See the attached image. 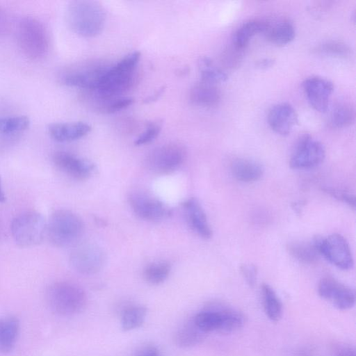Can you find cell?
I'll return each instance as SVG.
<instances>
[{
  "mask_svg": "<svg viewBox=\"0 0 356 356\" xmlns=\"http://www.w3.org/2000/svg\"><path fill=\"white\" fill-rule=\"evenodd\" d=\"M140 53L133 51L109 66L97 87L92 90L106 97H119L135 84Z\"/></svg>",
  "mask_w": 356,
  "mask_h": 356,
  "instance_id": "cell-1",
  "label": "cell"
},
{
  "mask_svg": "<svg viewBox=\"0 0 356 356\" xmlns=\"http://www.w3.org/2000/svg\"><path fill=\"white\" fill-rule=\"evenodd\" d=\"M231 170L234 177L243 182L255 181L261 178L264 172L263 168L259 163L241 158L232 161Z\"/></svg>",
  "mask_w": 356,
  "mask_h": 356,
  "instance_id": "cell-23",
  "label": "cell"
},
{
  "mask_svg": "<svg viewBox=\"0 0 356 356\" xmlns=\"http://www.w3.org/2000/svg\"><path fill=\"white\" fill-rule=\"evenodd\" d=\"M183 208L187 222L193 232L203 238H210L212 230L198 200L193 197L188 199L184 202Z\"/></svg>",
  "mask_w": 356,
  "mask_h": 356,
  "instance_id": "cell-17",
  "label": "cell"
},
{
  "mask_svg": "<svg viewBox=\"0 0 356 356\" xmlns=\"http://www.w3.org/2000/svg\"><path fill=\"white\" fill-rule=\"evenodd\" d=\"M67 22L76 34L91 38L98 35L105 23V11L94 1L81 0L70 3L67 8Z\"/></svg>",
  "mask_w": 356,
  "mask_h": 356,
  "instance_id": "cell-2",
  "label": "cell"
},
{
  "mask_svg": "<svg viewBox=\"0 0 356 356\" xmlns=\"http://www.w3.org/2000/svg\"><path fill=\"white\" fill-rule=\"evenodd\" d=\"M0 233H1V228H0Z\"/></svg>",
  "mask_w": 356,
  "mask_h": 356,
  "instance_id": "cell-45",
  "label": "cell"
},
{
  "mask_svg": "<svg viewBox=\"0 0 356 356\" xmlns=\"http://www.w3.org/2000/svg\"><path fill=\"white\" fill-rule=\"evenodd\" d=\"M202 81L217 84L227 79V74L215 67L212 60L208 57H202L200 60Z\"/></svg>",
  "mask_w": 356,
  "mask_h": 356,
  "instance_id": "cell-31",
  "label": "cell"
},
{
  "mask_svg": "<svg viewBox=\"0 0 356 356\" xmlns=\"http://www.w3.org/2000/svg\"><path fill=\"white\" fill-rule=\"evenodd\" d=\"M323 144L309 134L301 136L292 150L289 165L293 169H309L321 164L325 159Z\"/></svg>",
  "mask_w": 356,
  "mask_h": 356,
  "instance_id": "cell-8",
  "label": "cell"
},
{
  "mask_svg": "<svg viewBox=\"0 0 356 356\" xmlns=\"http://www.w3.org/2000/svg\"><path fill=\"white\" fill-rule=\"evenodd\" d=\"M170 272V266L165 261L154 262L149 264L144 270L145 280L152 284L163 282Z\"/></svg>",
  "mask_w": 356,
  "mask_h": 356,
  "instance_id": "cell-32",
  "label": "cell"
},
{
  "mask_svg": "<svg viewBox=\"0 0 356 356\" xmlns=\"http://www.w3.org/2000/svg\"><path fill=\"white\" fill-rule=\"evenodd\" d=\"M266 27V20L251 19L243 23L235 31L232 43L244 49L253 36L264 33Z\"/></svg>",
  "mask_w": 356,
  "mask_h": 356,
  "instance_id": "cell-22",
  "label": "cell"
},
{
  "mask_svg": "<svg viewBox=\"0 0 356 356\" xmlns=\"http://www.w3.org/2000/svg\"><path fill=\"white\" fill-rule=\"evenodd\" d=\"M264 34L272 43L284 45L293 40L296 30L293 24L288 19H280L273 22L266 20Z\"/></svg>",
  "mask_w": 356,
  "mask_h": 356,
  "instance_id": "cell-20",
  "label": "cell"
},
{
  "mask_svg": "<svg viewBox=\"0 0 356 356\" xmlns=\"http://www.w3.org/2000/svg\"><path fill=\"white\" fill-rule=\"evenodd\" d=\"M318 292L323 299L331 301L340 310H348L355 302L354 290L332 277H325L321 280Z\"/></svg>",
  "mask_w": 356,
  "mask_h": 356,
  "instance_id": "cell-13",
  "label": "cell"
},
{
  "mask_svg": "<svg viewBox=\"0 0 356 356\" xmlns=\"http://www.w3.org/2000/svg\"><path fill=\"white\" fill-rule=\"evenodd\" d=\"M318 51L333 56L346 58L351 53L350 47L345 42L339 40H329L321 44Z\"/></svg>",
  "mask_w": 356,
  "mask_h": 356,
  "instance_id": "cell-34",
  "label": "cell"
},
{
  "mask_svg": "<svg viewBox=\"0 0 356 356\" xmlns=\"http://www.w3.org/2000/svg\"><path fill=\"white\" fill-rule=\"evenodd\" d=\"M164 90L165 87L163 86L162 88H159L157 91H156L153 95L147 97L144 102L145 103H149L151 102L156 100L159 97V96H161L163 94Z\"/></svg>",
  "mask_w": 356,
  "mask_h": 356,
  "instance_id": "cell-43",
  "label": "cell"
},
{
  "mask_svg": "<svg viewBox=\"0 0 356 356\" xmlns=\"http://www.w3.org/2000/svg\"><path fill=\"white\" fill-rule=\"evenodd\" d=\"M9 29V22L6 13L0 7V35L5 34Z\"/></svg>",
  "mask_w": 356,
  "mask_h": 356,
  "instance_id": "cell-41",
  "label": "cell"
},
{
  "mask_svg": "<svg viewBox=\"0 0 356 356\" xmlns=\"http://www.w3.org/2000/svg\"><path fill=\"white\" fill-rule=\"evenodd\" d=\"M209 309L202 311L193 318L194 322L202 331L206 333L220 330L221 326V316L218 308V304H211Z\"/></svg>",
  "mask_w": 356,
  "mask_h": 356,
  "instance_id": "cell-28",
  "label": "cell"
},
{
  "mask_svg": "<svg viewBox=\"0 0 356 356\" xmlns=\"http://www.w3.org/2000/svg\"><path fill=\"white\" fill-rule=\"evenodd\" d=\"M241 271L248 284L253 287L257 282V268L253 264H244L241 266Z\"/></svg>",
  "mask_w": 356,
  "mask_h": 356,
  "instance_id": "cell-37",
  "label": "cell"
},
{
  "mask_svg": "<svg viewBox=\"0 0 356 356\" xmlns=\"http://www.w3.org/2000/svg\"><path fill=\"white\" fill-rule=\"evenodd\" d=\"M261 295L264 310L272 321H278L283 313L282 304L274 289L267 284L261 286Z\"/></svg>",
  "mask_w": 356,
  "mask_h": 356,
  "instance_id": "cell-27",
  "label": "cell"
},
{
  "mask_svg": "<svg viewBox=\"0 0 356 356\" xmlns=\"http://www.w3.org/2000/svg\"><path fill=\"white\" fill-rule=\"evenodd\" d=\"M302 88L310 105L316 111H327L334 90V85L330 81L323 77L311 76L305 79Z\"/></svg>",
  "mask_w": 356,
  "mask_h": 356,
  "instance_id": "cell-14",
  "label": "cell"
},
{
  "mask_svg": "<svg viewBox=\"0 0 356 356\" xmlns=\"http://www.w3.org/2000/svg\"><path fill=\"white\" fill-rule=\"evenodd\" d=\"M218 308L221 316V326L220 332L230 333L241 328L245 323V316L238 310L218 304Z\"/></svg>",
  "mask_w": 356,
  "mask_h": 356,
  "instance_id": "cell-26",
  "label": "cell"
},
{
  "mask_svg": "<svg viewBox=\"0 0 356 356\" xmlns=\"http://www.w3.org/2000/svg\"><path fill=\"white\" fill-rule=\"evenodd\" d=\"M243 50L231 43L222 52V63L228 68H234L240 65L242 60Z\"/></svg>",
  "mask_w": 356,
  "mask_h": 356,
  "instance_id": "cell-35",
  "label": "cell"
},
{
  "mask_svg": "<svg viewBox=\"0 0 356 356\" xmlns=\"http://www.w3.org/2000/svg\"><path fill=\"white\" fill-rule=\"evenodd\" d=\"M186 157L185 147L177 143H170L156 147L146 157L147 168L156 174H169L177 170Z\"/></svg>",
  "mask_w": 356,
  "mask_h": 356,
  "instance_id": "cell-7",
  "label": "cell"
},
{
  "mask_svg": "<svg viewBox=\"0 0 356 356\" xmlns=\"http://www.w3.org/2000/svg\"><path fill=\"white\" fill-rule=\"evenodd\" d=\"M46 300L50 309L63 316L80 313L86 307L87 296L78 285L69 282H57L46 291Z\"/></svg>",
  "mask_w": 356,
  "mask_h": 356,
  "instance_id": "cell-3",
  "label": "cell"
},
{
  "mask_svg": "<svg viewBox=\"0 0 356 356\" xmlns=\"http://www.w3.org/2000/svg\"><path fill=\"white\" fill-rule=\"evenodd\" d=\"M161 129L160 123L149 122L145 130L135 140V145L140 146L151 143L159 136Z\"/></svg>",
  "mask_w": 356,
  "mask_h": 356,
  "instance_id": "cell-36",
  "label": "cell"
},
{
  "mask_svg": "<svg viewBox=\"0 0 356 356\" xmlns=\"http://www.w3.org/2000/svg\"><path fill=\"white\" fill-rule=\"evenodd\" d=\"M321 238H314L310 241L295 242L289 246L290 253L298 260L304 263H313L318 257Z\"/></svg>",
  "mask_w": 356,
  "mask_h": 356,
  "instance_id": "cell-25",
  "label": "cell"
},
{
  "mask_svg": "<svg viewBox=\"0 0 356 356\" xmlns=\"http://www.w3.org/2000/svg\"><path fill=\"white\" fill-rule=\"evenodd\" d=\"M6 200V196L2 189L1 179L0 177V203L4 202Z\"/></svg>",
  "mask_w": 356,
  "mask_h": 356,
  "instance_id": "cell-44",
  "label": "cell"
},
{
  "mask_svg": "<svg viewBox=\"0 0 356 356\" xmlns=\"http://www.w3.org/2000/svg\"><path fill=\"white\" fill-rule=\"evenodd\" d=\"M53 161L63 173L77 180L87 179L94 170L93 164L89 161L64 151L55 152Z\"/></svg>",
  "mask_w": 356,
  "mask_h": 356,
  "instance_id": "cell-15",
  "label": "cell"
},
{
  "mask_svg": "<svg viewBox=\"0 0 356 356\" xmlns=\"http://www.w3.org/2000/svg\"><path fill=\"white\" fill-rule=\"evenodd\" d=\"M274 60L270 58H262L258 60L256 65L261 69H266L271 67L274 63Z\"/></svg>",
  "mask_w": 356,
  "mask_h": 356,
  "instance_id": "cell-42",
  "label": "cell"
},
{
  "mask_svg": "<svg viewBox=\"0 0 356 356\" xmlns=\"http://www.w3.org/2000/svg\"><path fill=\"white\" fill-rule=\"evenodd\" d=\"M326 191L330 193L335 198H337L343 202L348 204L352 208H355V195L346 193L345 191H341L333 188H327Z\"/></svg>",
  "mask_w": 356,
  "mask_h": 356,
  "instance_id": "cell-38",
  "label": "cell"
},
{
  "mask_svg": "<svg viewBox=\"0 0 356 356\" xmlns=\"http://www.w3.org/2000/svg\"><path fill=\"white\" fill-rule=\"evenodd\" d=\"M17 37L20 49L28 58L39 60L47 54L49 47L48 33L38 19L31 16L22 18Z\"/></svg>",
  "mask_w": 356,
  "mask_h": 356,
  "instance_id": "cell-4",
  "label": "cell"
},
{
  "mask_svg": "<svg viewBox=\"0 0 356 356\" xmlns=\"http://www.w3.org/2000/svg\"><path fill=\"white\" fill-rule=\"evenodd\" d=\"M334 356H356V353L355 348L345 345L337 348Z\"/></svg>",
  "mask_w": 356,
  "mask_h": 356,
  "instance_id": "cell-40",
  "label": "cell"
},
{
  "mask_svg": "<svg viewBox=\"0 0 356 356\" xmlns=\"http://www.w3.org/2000/svg\"><path fill=\"white\" fill-rule=\"evenodd\" d=\"M19 331V321L13 316L0 318V353L11 352L16 343Z\"/></svg>",
  "mask_w": 356,
  "mask_h": 356,
  "instance_id": "cell-21",
  "label": "cell"
},
{
  "mask_svg": "<svg viewBox=\"0 0 356 356\" xmlns=\"http://www.w3.org/2000/svg\"><path fill=\"white\" fill-rule=\"evenodd\" d=\"M90 130L91 127L83 122L53 123L48 127L49 135L58 142L78 140L87 135Z\"/></svg>",
  "mask_w": 356,
  "mask_h": 356,
  "instance_id": "cell-18",
  "label": "cell"
},
{
  "mask_svg": "<svg viewBox=\"0 0 356 356\" xmlns=\"http://www.w3.org/2000/svg\"><path fill=\"white\" fill-rule=\"evenodd\" d=\"M110 65L90 63L67 72L63 80L65 85L86 90L95 89Z\"/></svg>",
  "mask_w": 356,
  "mask_h": 356,
  "instance_id": "cell-11",
  "label": "cell"
},
{
  "mask_svg": "<svg viewBox=\"0 0 356 356\" xmlns=\"http://www.w3.org/2000/svg\"><path fill=\"white\" fill-rule=\"evenodd\" d=\"M105 254L97 245L83 243L74 248L70 261L73 268L83 275L99 272L105 264Z\"/></svg>",
  "mask_w": 356,
  "mask_h": 356,
  "instance_id": "cell-9",
  "label": "cell"
},
{
  "mask_svg": "<svg viewBox=\"0 0 356 356\" xmlns=\"http://www.w3.org/2000/svg\"><path fill=\"white\" fill-rule=\"evenodd\" d=\"M355 119V107L348 102L337 104L330 115V123L337 128H344L352 124Z\"/></svg>",
  "mask_w": 356,
  "mask_h": 356,
  "instance_id": "cell-29",
  "label": "cell"
},
{
  "mask_svg": "<svg viewBox=\"0 0 356 356\" xmlns=\"http://www.w3.org/2000/svg\"><path fill=\"white\" fill-rule=\"evenodd\" d=\"M10 230L17 245L35 246L40 244L47 235V221L37 211H26L13 218Z\"/></svg>",
  "mask_w": 356,
  "mask_h": 356,
  "instance_id": "cell-6",
  "label": "cell"
},
{
  "mask_svg": "<svg viewBox=\"0 0 356 356\" xmlns=\"http://www.w3.org/2000/svg\"><path fill=\"white\" fill-rule=\"evenodd\" d=\"M267 118L270 128L282 136L289 134L298 120L295 108L286 102L272 106L268 111Z\"/></svg>",
  "mask_w": 356,
  "mask_h": 356,
  "instance_id": "cell-16",
  "label": "cell"
},
{
  "mask_svg": "<svg viewBox=\"0 0 356 356\" xmlns=\"http://www.w3.org/2000/svg\"><path fill=\"white\" fill-rule=\"evenodd\" d=\"M30 125V119L25 115L0 118V132L13 134L26 129Z\"/></svg>",
  "mask_w": 356,
  "mask_h": 356,
  "instance_id": "cell-33",
  "label": "cell"
},
{
  "mask_svg": "<svg viewBox=\"0 0 356 356\" xmlns=\"http://www.w3.org/2000/svg\"><path fill=\"white\" fill-rule=\"evenodd\" d=\"M84 224L81 218L67 209L54 211L47 222V236L55 246L65 247L73 244L81 236Z\"/></svg>",
  "mask_w": 356,
  "mask_h": 356,
  "instance_id": "cell-5",
  "label": "cell"
},
{
  "mask_svg": "<svg viewBox=\"0 0 356 356\" xmlns=\"http://www.w3.org/2000/svg\"><path fill=\"white\" fill-rule=\"evenodd\" d=\"M320 254L330 263L342 270L353 266V257L346 239L339 234H332L321 238L319 244Z\"/></svg>",
  "mask_w": 356,
  "mask_h": 356,
  "instance_id": "cell-10",
  "label": "cell"
},
{
  "mask_svg": "<svg viewBox=\"0 0 356 356\" xmlns=\"http://www.w3.org/2000/svg\"><path fill=\"white\" fill-rule=\"evenodd\" d=\"M191 102L202 107H211L218 104L221 94L216 84L200 81L195 83L190 90Z\"/></svg>",
  "mask_w": 356,
  "mask_h": 356,
  "instance_id": "cell-19",
  "label": "cell"
},
{
  "mask_svg": "<svg viewBox=\"0 0 356 356\" xmlns=\"http://www.w3.org/2000/svg\"><path fill=\"white\" fill-rule=\"evenodd\" d=\"M206 334L197 327L193 318L186 322L177 330L175 341L181 348H188L201 343L206 337Z\"/></svg>",
  "mask_w": 356,
  "mask_h": 356,
  "instance_id": "cell-24",
  "label": "cell"
},
{
  "mask_svg": "<svg viewBox=\"0 0 356 356\" xmlns=\"http://www.w3.org/2000/svg\"><path fill=\"white\" fill-rule=\"evenodd\" d=\"M129 203L136 216L145 220L158 221L170 214L169 209L162 202L142 191L130 193Z\"/></svg>",
  "mask_w": 356,
  "mask_h": 356,
  "instance_id": "cell-12",
  "label": "cell"
},
{
  "mask_svg": "<svg viewBox=\"0 0 356 356\" xmlns=\"http://www.w3.org/2000/svg\"><path fill=\"white\" fill-rule=\"evenodd\" d=\"M147 309L143 306H132L127 308L121 318L122 328L130 331L140 327L145 322Z\"/></svg>",
  "mask_w": 356,
  "mask_h": 356,
  "instance_id": "cell-30",
  "label": "cell"
},
{
  "mask_svg": "<svg viewBox=\"0 0 356 356\" xmlns=\"http://www.w3.org/2000/svg\"><path fill=\"white\" fill-rule=\"evenodd\" d=\"M134 356H161L160 352L154 346L148 345L140 348Z\"/></svg>",
  "mask_w": 356,
  "mask_h": 356,
  "instance_id": "cell-39",
  "label": "cell"
}]
</instances>
